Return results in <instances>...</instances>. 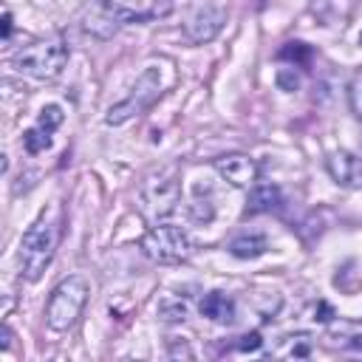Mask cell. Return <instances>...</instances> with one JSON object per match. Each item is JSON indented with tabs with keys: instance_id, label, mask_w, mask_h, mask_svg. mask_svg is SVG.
<instances>
[{
	"instance_id": "obj_1",
	"label": "cell",
	"mask_w": 362,
	"mask_h": 362,
	"mask_svg": "<svg viewBox=\"0 0 362 362\" xmlns=\"http://www.w3.org/2000/svg\"><path fill=\"white\" fill-rule=\"evenodd\" d=\"M57 243H59V215L51 209L42 212L20 240V269L28 283H37L42 277V272L54 260Z\"/></svg>"
},
{
	"instance_id": "obj_2",
	"label": "cell",
	"mask_w": 362,
	"mask_h": 362,
	"mask_svg": "<svg viewBox=\"0 0 362 362\" xmlns=\"http://www.w3.org/2000/svg\"><path fill=\"white\" fill-rule=\"evenodd\" d=\"M144 20H153L150 6H144V0H93L82 17V28L99 40H110L119 25Z\"/></svg>"
},
{
	"instance_id": "obj_3",
	"label": "cell",
	"mask_w": 362,
	"mask_h": 362,
	"mask_svg": "<svg viewBox=\"0 0 362 362\" xmlns=\"http://www.w3.org/2000/svg\"><path fill=\"white\" fill-rule=\"evenodd\" d=\"M139 201L141 215L150 223H164L181 201V184L175 170H153L150 175H144L139 187Z\"/></svg>"
},
{
	"instance_id": "obj_4",
	"label": "cell",
	"mask_w": 362,
	"mask_h": 362,
	"mask_svg": "<svg viewBox=\"0 0 362 362\" xmlns=\"http://www.w3.org/2000/svg\"><path fill=\"white\" fill-rule=\"evenodd\" d=\"M90 297V283L88 277L82 274H71L65 277L48 297V305H45V322L48 328L54 331H68L79 317H82V308Z\"/></svg>"
},
{
	"instance_id": "obj_5",
	"label": "cell",
	"mask_w": 362,
	"mask_h": 362,
	"mask_svg": "<svg viewBox=\"0 0 362 362\" xmlns=\"http://www.w3.org/2000/svg\"><path fill=\"white\" fill-rule=\"evenodd\" d=\"M139 246L153 263H184L195 255V240L173 223H153Z\"/></svg>"
},
{
	"instance_id": "obj_6",
	"label": "cell",
	"mask_w": 362,
	"mask_h": 362,
	"mask_svg": "<svg viewBox=\"0 0 362 362\" xmlns=\"http://www.w3.org/2000/svg\"><path fill=\"white\" fill-rule=\"evenodd\" d=\"M68 62V45L59 40H37L25 48H20L11 59L17 74H25L31 79H54Z\"/></svg>"
},
{
	"instance_id": "obj_7",
	"label": "cell",
	"mask_w": 362,
	"mask_h": 362,
	"mask_svg": "<svg viewBox=\"0 0 362 362\" xmlns=\"http://www.w3.org/2000/svg\"><path fill=\"white\" fill-rule=\"evenodd\" d=\"M158 96H161V71H158L156 65H150V68H144L141 76L133 82L130 93H127L124 99H119L116 105H110L105 122L113 124V127L127 124L130 119H136V116H141L144 110H150Z\"/></svg>"
},
{
	"instance_id": "obj_8",
	"label": "cell",
	"mask_w": 362,
	"mask_h": 362,
	"mask_svg": "<svg viewBox=\"0 0 362 362\" xmlns=\"http://www.w3.org/2000/svg\"><path fill=\"white\" fill-rule=\"evenodd\" d=\"M223 23H226V11H223L218 3H204V6H198V8L187 17L184 34H187L189 42L204 45V42H209V40L218 37V31L223 28Z\"/></svg>"
},
{
	"instance_id": "obj_9",
	"label": "cell",
	"mask_w": 362,
	"mask_h": 362,
	"mask_svg": "<svg viewBox=\"0 0 362 362\" xmlns=\"http://www.w3.org/2000/svg\"><path fill=\"white\" fill-rule=\"evenodd\" d=\"M212 167H215V173H218L223 181H229L232 187H240V189L255 187L257 173H260L257 161H255L252 156H246V153H229V156H221V158L212 161Z\"/></svg>"
},
{
	"instance_id": "obj_10",
	"label": "cell",
	"mask_w": 362,
	"mask_h": 362,
	"mask_svg": "<svg viewBox=\"0 0 362 362\" xmlns=\"http://www.w3.org/2000/svg\"><path fill=\"white\" fill-rule=\"evenodd\" d=\"M325 167L331 173V178L342 187H354L356 184V175H359V158L348 150H334L328 158H325Z\"/></svg>"
},
{
	"instance_id": "obj_11",
	"label": "cell",
	"mask_w": 362,
	"mask_h": 362,
	"mask_svg": "<svg viewBox=\"0 0 362 362\" xmlns=\"http://www.w3.org/2000/svg\"><path fill=\"white\" fill-rule=\"evenodd\" d=\"M198 308H201V317H206L212 322H232L235 320V303L223 291L204 294V300L198 303Z\"/></svg>"
},
{
	"instance_id": "obj_12",
	"label": "cell",
	"mask_w": 362,
	"mask_h": 362,
	"mask_svg": "<svg viewBox=\"0 0 362 362\" xmlns=\"http://www.w3.org/2000/svg\"><path fill=\"white\" fill-rule=\"evenodd\" d=\"M283 204V195H280V187L274 184H255L252 192H249V204H246V212L249 215H260V212H272Z\"/></svg>"
},
{
	"instance_id": "obj_13",
	"label": "cell",
	"mask_w": 362,
	"mask_h": 362,
	"mask_svg": "<svg viewBox=\"0 0 362 362\" xmlns=\"http://www.w3.org/2000/svg\"><path fill=\"white\" fill-rule=\"evenodd\" d=\"M269 249V240L260 235V232H243L238 238H232L229 243V252L240 260H252V257H260L263 252Z\"/></svg>"
},
{
	"instance_id": "obj_14",
	"label": "cell",
	"mask_w": 362,
	"mask_h": 362,
	"mask_svg": "<svg viewBox=\"0 0 362 362\" xmlns=\"http://www.w3.org/2000/svg\"><path fill=\"white\" fill-rule=\"evenodd\" d=\"M187 311H189V303L181 294H164L158 300V308H156L158 320H164V322H184Z\"/></svg>"
},
{
	"instance_id": "obj_15",
	"label": "cell",
	"mask_w": 362,
	"mask_h": 362,
	"mask_svg": "<svg viewBox=\"0 0 362 362\" xmlns=\"http://www.w3.org/2000/svg\"><path fill=\"white\" fill-rule=\"evenodd\" d=\"M23 147H25V153H31V156L45 153V150L51 147V133L37 124V127H31V130L23 133Z\"/></svg>"
},
{
	"instance_id": "obj_16",
	"label": "cell",
	"mask_w": 362,
	"mask_h": 362,
	"mask_svg": "<svg viewBox=\"0 0 362 362\" xmlns=\"http://www.w3.org/2000/svg\"><path fill=\"white\" fill-rule=\"evenodd\" d=\"M189 215L198 221V223H209L215 218V206L209 201V195H195V201L189 204Z\"/></svg>"
},
{
	"instance_id": "obj_17",
	"label": "cell",
	"mask_w": 362,
	"mask_h": 362,
	"mask_svg": "<svg viewBox=\"0 0 362 362\" xmlns=\"http://www.w3.org/2000/svg\"><path fill=\"white\" fill-rule=\"evenodd\" d=\"M37 124H40L42 130L54 133V130L62 124V107H59V105H45V107L40 110V119H37Z\"/></svg>"
},
{
	"instance_id": "obj_18",
	"label": "cell",
	"mask_w": 362,
	"mask_h": 362,
	"mask_svg": "<svg viewBox=\"0 0 362 362\" xmlns=\"http://www.w3.org/2000/svg\"><path fill=\"white\" fill-rule=\"evenodd\" d=\"M348 102H351V110L354 116L362 122V74H356L348 85Z\"/></svg>"
},
{
	"instance_id": "obj_19",
	"label": "cell",
	"mask_w": 362,
	"mask_h": 362,
	"mask_svg": "<svg viewBox=\"0 0 362 362\" xmlns=\"http://www.w3.org/2000/svg\"><path fill=\"white\" fill-rule=\"evenodd\" d=\"M280 57H283V59H291V62H308L311 51H308L305 42H286V45L280 48Z\"/></svg>"
},
{
	"instance_id": "obj_20",
	"label": "cell",
	"mask_w": 362,
	"mask_h": 362,
	"mask_svg": "<svg viewBox=\"0 0 362 362\" xmlns=\"http://www.w3.org/2000/svg\"><path fill=\"white\" fill-rule=\"evenodd\" d=\"M288 339H291V348L286 351L288 356H308V354H311V342H308L311 337H308V334H294V337H288Z\"/></svg>"
},
{
	"instance_id": "obj_21",
	"label": "cell",
	"mask_w": 362,
	"mask_h": 362,
	"mask_svg": "<svg viewBox=\"0 0 362 362\" xmlns=\"http://www.w3.org/2000/svg\"><path fill=\"white\" fill-rule=\"evenodd\" d=\"M277 85H280L283 90H297V88H300V74H297L294 68H280V71H277Z\"/></svg>"
},
{
	"instance_id": "obj_22",
	"label": "cell",
	"mask_w": 362,
	"mask_h": 362,
	"mask_svg": "<svg viewBox=\"0 0 362 362\" xmlns=\"http://www.w3.org/2000/svg\"><path fill=\"white\" fill-rule=\"evenodd\" d=\"M260 345H263L260 334H257V331H249V334H243V337H240V342H238V351H257Z\"/></svg>"
},
{
	"instance_id": "obj_23",
	"label": "cell",
	"mask_w": 362,
	"mask_h": 362,
	"mask_svg": "<svg viewBox=\"0 0 362 362\" xmlns=\"http://www.w3.org/2000/svg\"><path fill=\"white\" fill-rule=\"evenodd\" d=\"M331 317H334L331 305H328V303H320V305H317V311H314V320H320V322H328Z\"/></svg>"
},
{
	"instance_id": "obj_24",
	"label": "cell",
	"mask_w": 362,
	"mask_h": 362,
	"mask_svg": "<svg viewBox=\"0 0 362 362\" xmlns=\"http://www.w3.org/2000/svg\"><path fill=\"white\" fill-rule=\"evenodd\" d=\"M170 354H173V356H178V354H181V356H187V359H192V356H195L187 345H181V348H178V345H173V351H170Z\"/></svg>"
},
{
	"instance_id": "obj_25",
	"label": "cell",
	"mask_w": 362,
	"mask_h": 362,
	"mask_svg": "<svg viewBox=\"0 0 362 362\" xmlns=\"http://www.w3.org/2000/svg\"><path fill=\"white\" fill-rule=\"evenodd\" d=\"M0 337H3V339H0V348H3V351H6V348H8V345H11V331H8V328H6V325H3V331H0Z\"/></svg>"
},
{
	"instance_id": "obj_26",
	"label": "cell",
	"mask_w": 362,
	"mask_h": 362,
	"mask_svg": "<svg viewBox=\"0 0 362 362\" xmlns=\"http://www.w3.org/2000/svg\"><path fill=\"white\" fill-rule=\"evenodd\" d=\"M8 34H11V14L6 11V14H3V37L8 40Z\"/></svg>"
},
{
	"instance_id": "obj_27",
	"label": "cell",
	"mask_w": 362,
	"mask_h": 362,
	"mask_svg": "<svg viewBox=\"0 0 362 362\" xmlns=\"http://www.w3.org/2000/svg\"><path fill=\"white\" fill-rule=\"evenodd\" d=\"M359 45H362V31H359Z\"/></svg>"
}]
</instances>
